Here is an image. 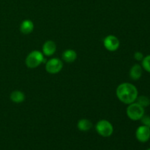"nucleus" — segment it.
I'll return each instance as SVG.
<instances>
[{
	"mask_svg": "<svg viewBox=\"0 0 150 150\" xmlns=\"http://www.w3.org/2000/svg\"><path fill=\"white\" fill-rule=\"evenodd\" d=\"M116 95L119 100L123 103L129 105L136 102L139 96V92L135 85L125 82L120 83L117 86L116 89Z\"/></svg>",
	"mask_w": 150,
	"mask_h": 150,
	"instance_id": "obj_1",
	"label": "nucleus"
},
{
	"mask_svg": "<svg viewBox=\"0 0 150 150\" xmlns=\"http://www.w3.org/2000/svg\"><path fill=\"white\" fill-rule=\"evenodd\" d=\"M45 62V60L43 54L38 50H34L31 51L26 57L25 64L29 68L35 69L39 67L42 63Z\"/></svg>",
	"mask_w": 150,
	"mask_h": 150,
	"instance_id": "obj_2",
	"label": "nucleus"
},
{
	"mask_svg": "<svg viewBox=\"0 0 150 150\" xmlns=\"http://www.w3.org/2000/svg\"><path fill=\"white\" fill-rule=\"evenodd\" d=\"M126 114L130 120L133 121H139L145 114L144 108L141 106L136 102H134L127 105Z\"/></svg>",
	"mask_w": 150,
	"mask_h": 150,
	"instance_id": "obj_3",
	"label": "nucleus"
},
{
	"mask_svg": "<svg viewBox=\"0 0 150 150\" xmlns=\"http://www.w3.org/2000/svg\"><path fill=\"white\" fill-rule=\"evenodd\" d=\"M95 130L100 136L104 138L110 137L114 133V127L109 121L101 120L97 122Z\"/></svg>",
	"mask_w": 150,
	"mask_h": 150,
	"instance_id": "obj_4",
	"label": "nucleus"
},
{
	"mask_svg": "<svg viewBox=\"0 0 150 150\" xmlns=\"http://www.w3.org/2000/svg\"><path fill=\"white\" fill-rule=\"evenodd\" d=\"M63 68V62L60 59L52 58L45 63V70L50 74H57Z\"/></svg>",
	"mask_w": 150,
	"mask_h": 150,
	"instance_id": "obj_5",
	"label": "nucleus"
},
{
	"mask_svg": "<svg viewBox=\"0 0 150 150\" xmlns=\"http://www.w3.org/2000/svg\"><path fill=\"white\" fill-rule=\"evenodd\" d=\"M103 45L107 51L114 52L117 51L120 48V41L117 37L110 35L103 39Z\"/></svg>",
	"mask_w": 150,
	"mask_h": 150,
	"instance_id": "obj_6",
	"label": "nucleus"
},
{
	"mask_svg": "<svg viewBox=\"0 0 150 150\" xmlns=\"http://www.w3.org/2000/svg\"><path fill=\"white\" fill-rule=\"evenodd\" d=\"M136 138L139 142L146 143L150 139V128L144 125L139 126L136 131Z\"/></svg>",
	"mask_w": 150,
	"mask_h": 150,
	"instance_id": "obj_7",
	"label": "nucleus"
},
{
	"mask_svg": "<svg viewBox=\"0 0 150 150\" xmlns=\"http://www.w3.org/2000/svg\"><path fill=\"white\" fill-rule=\"evenodd\" d=\"M57 51V44L53 40H47L42 47V53L44 56L51 57Z\"/></svg>",
	"mask_w": 150,
	"mask_h": 150,
	"instance_id": "obj_8",
	"label": "nucleus"
},
{
	"mask_svg": "<svg viewBox=\"0 0 150 150\" xmlns=\"http://www.w3.org/2000/svg\"><path fill=\"white\" fill-rule=\"evenodd\" d=\"M35 24L32 21L25 19L20 24V32L23 35H29L34 31Z\"/></svg>",
	"mask_w": 150,
	"mask_h": 150,
	"instance_id": "obj_9",
	"label": "nucleus"
},
{
	"mask_svg": "<svg viewBox=\"0 0 150 150\" xmlns=\"http://www.w3.org/2000/svg\"><path fill=\"white\" fill-rule=\"evenodd\" d=\"M143 73V68L142 66L139 64H135L131 67L130 70V77L132 80L138 81L141 79Z\"/></svg>",
	"mask_w": 150,
	"mask_h": 150,
	"instance_id": "obj_10",
	"label": "nucleus"
},
{
	"mask_svg": "<svg viewBox=\"0 0 150 150\" xmlns=\"http://www.w3.org/2000/svg\"><path fill=\"white\" fill-rule=\"evenodd\" d=\"M63 60L67 63H73L77 59V53L73 49H67L62 53Z\"/></svg>",
	"mask_w": 150,
	"mask_h": 150,
	"instance_id": "obj_11",
	"label": "nucleus"
},
{
	"mask_svg": "<svg viewBox=\"0 0 150 150\" xmlns=\"http://www.w3.org/2000/svg\"><path fill=\"white\" fill-rule=\"evenodd\" d=\"M24 93L20 90H14L11 92L10 95V99L12 102L15 103H21L25 100Z\"/></svg>",
	"mask_w": 150,
	"mask_h": 150,
	"instance_id": "obj_12",
	"label": "nucleus"
},
{
	"mask_svg": "<svg viewBox=\"0 0 150 150\" xmlns=\"http://www.w3.org/2000/svg\"><path fill=\"white\" fill-rule=\"evenodd\" d=\"M92 126H93L92 122L88 119H81L79 120L77 123L78 129L82 132L89 131L92 129Z\"/></svg>",
	"mask_w": 150,
	"mask_h": 150,
	"instance_id": "obj_13",
	"label": "nucleus"
},
{
	"mask_svg": "<svg viewBox=\"0 0 150 150\" xmlns=\"http://www.w3.org/2000/svg\"><path fill=\"white\" fill-rule=\"evenodd\" d=\"M136 102L137 103H139L141 106H142L144 108L150 105V99L147 96H145V95L138 96Z\"/></svg>",
	"mask_w": 150,
	"mask_h": 150,
	"instance_id": "obj_14",
	"label": "nucleus"
},
{
	"mask_svg": "<svg viewBox=\"0 0 150 150\" xmlns=\"http://www.w3.org/2000/svg\"><path fill=\"white\" fill-rule=\"evenodd\" d=\"M142 66L144 70L148 73H150V55H147L144 57L142 61Z\"/></svg>",
	"mask_w": 150,
	"mask_h": 150,
	"instance_id": "obj_15",
	"label": "nucleus"
},
{
	"mask_svg": "<svg viewBox=\"0 0 150 150\" xmlns=\"http://www.w3.org/2000/svg\"><path fill=\"white\" fill-rule=\"evenodd\" d=\"M140 120L142 125L146 126V127H149L150 128V116L145 115L144 114Z\"/></svg>",
	"mask_w": 150,
	"mask_h": 150,
	"instance_id": "obj_16",
	"label": "nucleus"
},
{
	"mask_svg": "<svg viewBox=\"0 0 150 150\" xmlns=\"http://www.w3.org/2000/svg\"><path fill=\"white\" fill-rule=\"evenodd\" d=\"M144 57V54L141 51H136V52H135L134 59L136 61L142 62L143 60Z\"/></svg>",
	"mask_w": 150,
	"mask_h": 150,
	"instance_id": "obj_17",
	"label": "nucleus"
},
{
	"mask_svg": "<svg viewBox=\"0 0 150 150\" xmlns=\"http://www.w3.org/2000/svg\"><path fill=\"white\" fill-rule=\"evenodd\" d=\"M146 150H150V148H149V149H147Z\"/></svg>",
	"mask_w": 150,
	"mask_h": 150,
	"instance_id": "obj_18",
	"label": "nucleus"
}]
</instances>
